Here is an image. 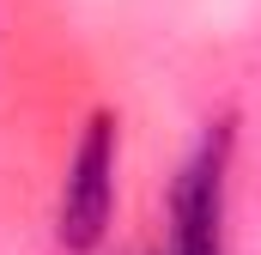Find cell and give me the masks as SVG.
Returning <instances> with one entry per match:
<instances>
[{
	"label": "cell",
	"instance_id": "obj_1",
	"mask_svg": "<svg viewBox=\"0 0 261 255\" xmlns=\"http://www.w3.org/2000/svg\"><path fill=\"white\" fill-rule=\"evenodd\" d=\"M110 200H116V122L91 116L73 164H67V189H61V243L73 255L97 249V237L110 225Z\"/></svg>",
	"mask_w": 261,
	"mask_h": 255
},
{
	"label": "cell",
	"instance_id": "obj_2",
	"mask_svg": "<svg viewBox=\"0 0 261 255\" xmlns=\"http://www.w3.org/2000/svg\"><path fill=\"white\" fill-rule=\"evenodd\" d=\"M225 158L231 122L213 128L176 176V255H225Z\"/></svg>",
	"mask_w": 261,
	"mask_h": 255
}]
</instances>
